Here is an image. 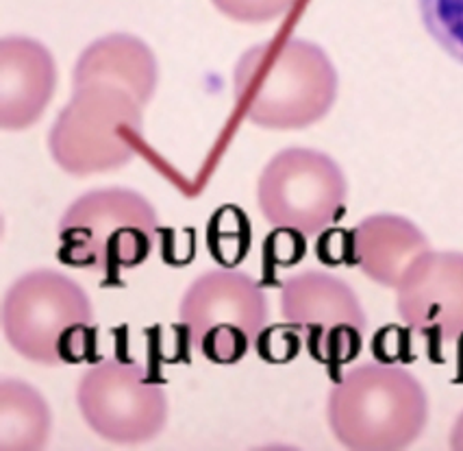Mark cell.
Segmentation results:
<instances>
[{
	"label": "cell",
	"instance_id": "cell-1",
	"mask_svg": "<svg viewBox=\"0 0 463 451\" xmlns=\"http://www.w3.org/2000/svg\"><path fill=\"white\" fill-rule=\"evenodd\" d=\"M337 72L320 46L292 35L255 44L235 66L240 116L261 129L294 131L320 122L337 99Z\"/></svg>",
	"mask_w": 463,
	"mask_h": 451
},
{
	"label": "cell",
	"instance_id": "cell-2",
	"mask_svg": "<svg viewBox=\"0 0 463 451\" xmlns=\"http://www.w3.org/2000/svg\"><path fill=\"white\" fill-rule=\"evenodd\" d=\"M326 418L339 445L354 451L407 449L429 423V397L396 364L365 362L333 386Z\"/></svg>",
	"mask_w": 463,
	"mask_h": 451
},
{
	"label": "cell",
	"instance_id": "cell-3",
	"mask_svg": "<svg viewBox=\"0 0 463 451\" xmlns=\"http://www.w3.org/2000/svg\"><path fill=\"white\" fill-rule=\"evenodd\" d=\"M5 338L31 362L57 367L94 358L96 327L90 294L51 268L24 273L3 303Z\"/></svg>",
	"mask_w": 463,
	"mask_h": 451
},
{
	"label": "cell",
	"instance_id": "cell-4",
	"mask_svg": "<svg viewBox=\"0 0 463 451\" xmlns=\"http://www.w3.org/2000/svg\"><path fill=\"white\" fill-rule=\"evenodd\" d=\"M74 92L48 133V149L74 177L109 173L136 158L144 139V105L111 82H72Z\"/></svg>",
	"mask_w": 463,
	"mask_h": 451
},
{
	"label": "cell",
	"instance_id": "cell-5",
	"mask_svg": "<svg viewBox=\"0 0 463 451\" xmlns=\"http://www.w3.org/2000/svg\"><path fill=\"white\" fill-rule=\"evenodd\" d=\"M157 232L159 216L148 198L128 187H99L59 220V260L118 282L120 271L148 260Z\"/></svg>",
	"mask_w": 463,
	"mask_h": 451
},
{
	"label": "cell",
	"instance_id": "cell-6",
	"mask_svg": "<svg viewBox=\"0 0 463 451\" xmlns=\"http://www.w3.org/2000/svg\"><path fill=\"white\" fill-rule=\"evenodd\" d=\"M270 305L250 275L229 268L203 273L181 299V325L192 347L215 364H238L268 323Z\"/></svg>",
	"mask_w": 463,
	"mask_h": 451
},
{
	"label": "cell",
	"instance_id": "cell-7",
	"mask_svg": "<svg viewBox=\"0 0 463 451\" xmlns=\"http://www.w3.org/2000/svg\"><path fill=\"white\" fill-rule=\"evenodd\" d=\"M348 184L331 155L314 149H285L261 170L257 203L277 229L303 234L325 232L344 214Z\"/></svg>",
	"mask_w": 463,
	"mask_h": 451
},
{
	"label": "cell",
	"instance_id": "cell-8",
	"mask_svg": "<svg viewBox=\"0 0 463 451\" xmlns=\"http://www.w3.org/2000/svg\"><path fill=\"white\" fill-rule=\"evenodd\" d=\"M77 404L85 423L116 445L153 440L168 421V397L144 367L120 358L100 360L80 375Z\"/></svg>",
	"mask_w": 463,
	"mask_h": 451
},
{
	"label": "cell",
	"instance_id": "cell-9",
	"mask_svg": "<svg viewBox=\"0 0 463 451\" xmlns=\"http://www.w3.org/2000/svg\"><path fill=\"white\" fill-rule=\"evenodd\" d=\"M281 314L305 334L309 356L335 370L359 356L368 327L357 293L325 271H303L281 286Z\"/></svg>",
	"mask_w": 463,
	"mask_h": 451
},
{
	"label": "cell",
	"instance_id": "cell-10",
	"mask_svg": "<svg viewBox=\"0 0 463 451\" xmlns=\"http://www.w3.org/2000/svg\"><path fill=\"white\" fill-rule=\"evenodd\" d=\"M396 310L409 330L433 342L463 336V254L427 251L396 288Z\"/></svg>",
	"mask_w": 463,
	"mask_h": 451
},
{
	"label": "cell",
	"instance_id": "cell-11",
	"mask_svg": "<svg viewBox=\"0 0 463 451\" xmlns=\"http://www.w3.org/2000/svg\"><path fill=\"white\" fill-rule=\"evenodd\" d=\"M57 66L51 51L31 37L0 42V127L23 131L40 120L55 94Z\"/></svg>",
	"mask_w": 463,
	"mask_h": 451
},
{
	"label": "cell",
	"instance_id": "cell-12",
	"mask_svg": "<svg viewBox=\"0 0 463 451\" xmlns=\"http://www.w3.org/2000/svg\"><path fill=\"white\" fill-rule=\"evenodd\" d=\"M427 251L430 245L422 229L396 214H374L348 234V262L385 288H398Z\"/></svg>",
	"mask_w": 463,
	"mask_h": 451
},
{
	"label": "cell",
	"instance_id": "cell-13",
	"mask_svg": "<svg viewBox=\"0 0 463 451\" xmlns=\"http://www.w3.org/2000/svg\"><path fill=\"white\" fill-rule=\"evenodd\" d=\"M91 79L125 85L144 105H148L157 90L159 66L153 51L139 37L111 34L91 42L74 66L72 82Z\"/></svg>",
	"mask_w": 463,
	"mask_h": 451
},
{
	"label": "cell",
	"instance_id": "cell-14",
	"mask_svg": "<svg viewBox=\"0 0 463 451\" xmlns=\"http://www.w3.org/2000/svg\"><path fill=\"white\" fill-rule=\"evenodd\" d=\"M51 429L52 415L44 397L23 379L5 378L0 382V449H44Z\"/></svg>",
	"mask_w": 463,
	"mask_h": 451
},
{
	"label": "cell",
	"instance_id": "cell-15",
	"mask_svg": "<svg viewBox=\"0 0 463 451\" xmlns=\"http://www.w3.org/2000/svg\"><path fill=\"white\" fill-rule=\"evenodd\" d=\"M429 35L452 59L463 63V0H418Z\"/></svg>",
	"mask_w": 463,
	"mask_h": 451
},
{
	"label": "cell",
	"instance_id": "cell-16",
	"mask_svg": "<svg viewBox=\"0 0 463 451\" xmlns=\"http://www.w3.org/2000/svg\"><path fill=\"white\" fill-rule=\"evenodd\" d=\"M220 14L235 23L263 24L288 18L289 14L305 7L307 0H212Z\"/></svg>",
	"mask_w": 463,
	"mask_h": 451
},
{
	"label": "cell",
	"instance_id": "cell-17",
	"mask_svg": "<svg viewBox=\"0 0 463 451\" xmlns=\"http://www.w3.org/2000/svg\"><path fill=\"white\" fill-rule=\"evenodd\" d=\"M300 331L292 323L288 325H272L263 327V331L257 336L255 349L257 356L270 364L289 362L298 356L300 351Z\"/></svg>",
	"mask_w": 463,
	"mask_h": 451
},
{
	"label": "cell",
	"instance_id": "cell-18",
	"mask_svg": "<svg viewBox=\"0 0 463 451\" xmlns=\"http://www.w3.org/2000/svg\"><path fill=\"white\" fill-rule=\"evenodd\" d=\"M303 234L277 229L266 240V260L274 266H292L303 257Z\"/></svg>",
	"mask_w": 463,
	"mask_h": 451
},
{
	"label": "cell",
	"instance_id": "cell-19",
	"mask_svg": "<svg viewBox=\"0 0 463 451\" xmlns=\"http://www.w3.org/2000/svg\"><path fill=\"white\" fill-rule=\"evenodd\" d=\"M450 447L457 451H463V412L457 417L455 426L450 429Z\"/></svg>",
	"mask_w": 463,
	"mask_h": 451
}]
</instances>
